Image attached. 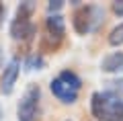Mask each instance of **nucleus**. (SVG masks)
I'll use <instances>...</instances> for the list:
<instances>
[{"instance_id":"15","label":"nucleus","mask_w":123,"mask_h":121,"mask_svg":"<svg viewBox=\"0 0 123 121\" xmlns=\"http://www.w3.org/2000/svg\"><path fill=\"white\" fill-rule=\"evenodd\" d=\"M0 66H2V51H0Z\"/></svg>"},{"instance_id":"10","label":"nucleus","mask_w":123,"mask_h":121,"mask_svg":"<svg viewBox=\"0 0 123 121\" xmlns=\"http://www.w3.org/2000/svg\"><path fill=\"white\" fill-rule=\"evenodd\" d=\"M109 86H107L105 92H109V95H115L121 99L123 96V78H119V80H111V82H107Z\"/></svg>"},{"instance_id":"2","label":"nucleus","mask_w":123,"mask_h":121,"mask_svg":"<svg viewBox=\"0 0 123 121\" xmlns=\"http://www.w3.org/2000/svg\"><path fill=\"white\" fill-rule=\"evenodd\" d=\"M80 86H82L80 78L76 76L74 72H70V70H64V72H62L57 78H53L51 84H49L53 96H55L57 101H62V103H66V105L76 103Z\"/></svg>"},{"instance_id":"7","label":"nucleus","mask_w":123,"mask_h":121,"mask_svg":"<svg viewBox=\"0 0 123 121\" xmlns=\"http://www.w3.org/2000/svg\"><path fill=\"white\" fill-rule=\"evenodd\" d=\"M45 27H47V39H53V43L60 45L62 37L66 33V23H64V17L62 14H49L47 21H45ZM45 39V41H47Z\"/></svg>"},{"instance_id":"13","label":"nucleus","mask_w":123,"mask_h":121,"mask_svg":"<svg viewBox=\"0 0 123 121\" xmlns=\"http://www.w3.org/2000/svg\"><path fill=\"white\" fill-rule=\"evenodd\" d=\"M113 13L119 14V17H123V0H117V2H113Z\"/></svg>"},{"instance_id":"6","label":"nucleus","mask_w":123,"mask_h":121,"mask_svg":"<svg viewBox=\"0 0 123 121\" xmlns=\"http://www.w3.org/2000/svg\"><path fill=\"white\" fill-rule=\"evenodd\" d=\"M18 72H21V62L18 57H12L8 64L4 66V72H2V78H0V92L2 95H10L17 84Z\"/></svg>"},{"instance_id":"5","label":"nucleus","mask_w":123,"mask_h":121,"mask_svg":"<svg viewBox=\"0 0 123 121\" xmlns=\"http://www.w3.org/2000/svg\"><path fill=\"white\" fill-rule=\"evenodd\" d=\"M35 4L33 2H23L17 10V19L10 25V35L14 39H29L35 35V25L31 23V13H33Z\"/></svg>"},{"instance_id":"8","label":"nucleus","mask_w":123,"mask_h":121,"mask_svg":"<svg viewBox=\"0 0 123 121\" xmlns=\"http://www.w3.org/2000/svg\"><path fill=\"white\" fill-rule=\"evenodd\" d=\"M101 68L105 70V72H121L123 70V51L109 53V56L103 60Z\"/></svg>"},{"instance_id":"1","label":"nucleus","mask_w":123,"mask_h":121,"mask_svg":"<svg viewBox=\"0 0 123 121\" xmlns=\"http://www.w3.org/2000/svg\"><path fill=\"white\" fill-rule=\"evenodd\" d=\"M90 111L98 121H123V99L109 92H94L90 96Z\"/></svg>"},{"instance_id":"4","label":"nucleus","mask_w":123,"mask_h":121,"mask_svg":"<svg viewBox=\"0 0 123 121\" xmlns=\"http://www.w3.org/2000/svg\"><path fill=\"white\" fill-rule=\"evenodd\" d=\"M39 103H41V88L37 84H31L18 103L17 109L18 121H37L39 119Z\"/></svg>"},{"instance_id":"3","label":"nucleus","mask_w":123,"mask_h":121,"mask_svg":"<svg viewBox=\"0 0 123 121\" xmlns=\"http://www.w3.org/2000/svg\"><path fill=\"white\" fill-rule=\"evenodd\" d=\"M105 19V10L98 6H80L74 13V29L80 35H86L90 31L98 29V25Z\"/></svg>"},{"instance_id":"14","label":"nucleus","mask_w":123,"mask_h":121,"mask_svg":"<svg viewBox=\"0 0 123 121\" xmlns=\"http://www.w3.org/2000/svg\"><path fill=\"white\" fill-rule=\"evenodd\" d=\"M4 13H6V6L0 2V23H2V19H4Z\"/></svg>"},{"instance_id":"9","label":"nucleus","mask_w":123,"mask_h":121,"mask_svg":"<svg viewBox=\"0 0 123 121\" xmlns=\"http://www.w3.org/2000/svg\"><path fill=\"white\" fill-rule=\"evenodd\" d=\"M109 43L115 45V47H117V45H123V23H119V25L109 33Z\"/></svg>"},{"instance_id":"11","label":"nucleus","mask_w":123,"mask_h":121,"mask_svg":"<svg viewBox=\"0 0 123 121\" xmlns=\"http://www.w3.org/2000/svg\"><path fill=\"white\" fill-rule=\"evenodd\" d=\"M43 66H45V60L39 53H35V56H31L29 60H27V68L29 70H39V68H43Z\"/></svg>"},{"instance_id":"12","label":"nucleus","mask_w":123,"mask_h":121,"mask_svg":"<svg viewBox=\"0 0 123 121\" xmlns=\"http://www.w3.org/2000/svg\"><path fill=\"white\" fill-rule=\"evenodd\" d=\"M62 6H64V0H51L47 4V8H49V13H57Z\"/></svg>"}]
</instances>
